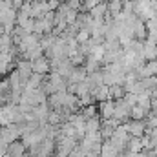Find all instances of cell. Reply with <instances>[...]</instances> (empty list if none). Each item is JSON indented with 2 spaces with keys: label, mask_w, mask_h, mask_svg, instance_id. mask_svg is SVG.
Listing matches in <instances>:
<instances>
[{
  "label": "cell",
  "mask_w": 157,
  "mask_h": 157,
  "mask_svg": "<svg viewBox=\"0 0 157 157\" xmlns=\"http://www.w3.org/2000/svg\"><path fill=\"white\" fill-rule=\"evenodd\" d=\"M99 155L101 157H122V154L113 146V143H112L110 139H104V141L101 143V154H99Z\"/></svg>",
  "instance_id": "cell-6"
},
{
  "label": "cell",
  "mask_w": 157,
  "mask_h": 157,
  "mask_svg": "<svg viewBox=\"0 0 157 157\" xmlns=\"http://www.w3.org/2000/svg\"><path fill=\"white\" fill-rule=\"evenodd\" d=\"M90 37H91V35H90V31H88L86 28H80L77 33H75V39H77L78 44H82V42H88V40H90Z\"/></svg>",
  "instance_id": "cell-16"
},
{
  "label": "cell",
  "mask_w": 157,
  "mask_h": 157,
  "mask_svg": "<svg viewBox=\"0 0 157 157\" xmlns=\"http://www.w3.org/2000/svg\"><path fill=\"white\" fill-rule=\"evenodd\" d=\"M104 53H106V49H104V44H93L88 55H90V57H93V59H97L99 62H102V59H104Z\"/></svg>",
  "instance_id": "cell-12"
},
{
  "label": "cell",
  "mask_w": 157,
  "mask_h": 157,
  "mask_svg": "<svg viewBox=\"0 0 157 157\" xmlns=\"http://www.w3.org/2000/svg\"><path fill=\"white\" fill-rule=\"evenodd\" d=\"M84 70L88 71V73H93V71H97V70H101V62L97 60V59H93V57H90V55H86V60H84Z\"/></svg>",
  "instance_id": "cell-13"
},
{
  "label": "cell",
  "mask_w": 157,
  "mask_h": 157,
  "mask_svg": "<svg viewBox=\"0 0 157 157\" xmlns=\"http://www.w3.org/2000/svg\"><path fill=\"white\" fill-rule=\"evenodd\" d=\"M97 110H99V117L102 119V121H104V119L113 117V110H115V101H113V99L102 101V102H99Z\"/></svg>",
  "instance_id": "cell-4"
},
{
  "label": "cell",
  "mask_w": 157,
  "mask_h": 157,
  "mask_svg": "<svg viewBox=\"0 0 157 157\" xmlns=\"http://www.w3.org/2000/svg\"><path fill=\"white\" fill-rule=\"evenodd\" d=\"M88 13H90V17H91L93 20H104V17H106V13H108L106 0H102V2H99L97 6H93Z\"/></svg>",
  "instance_id": "cell-8"
},
{
  "label": "cell",
  "mask_w": 157,
  "mask_h": 157,
  "mask_svg": "<svg viewBox=\"0 0 157 157\" xmlns=\"http://www.w3.org/2000/svg\"><path fill=\"white\" fill-rule=\"evenodd\" d=\"M80 113H82V115H84L86 119H90V117H95V115H99V110H97V106H95V102H93V104L82 106Z\"/></svg>",
  "instance_id": "cell-15"
},
{
  "label": "cell",
  "mask_w": 157,
  "mask_h": 157,
  "mask_svg": "<svg viewBox=\"0 0 157 157\" xmlns=\"http://www.w3.org/2000/svg\"><path fill=\"white\" fill-rule=\"evenodd\" d=\"M124 88L121 86V84H113V86H110V97L113 99V101H119V99H122L124 97Z\"/></svg>",
  "instance_id": "cell-14"
},
{
  "label": "cell",
  "mask_w": 157,
  "mask_h": 157,
  "mask_svg": "<svg viewBox=\"0 0 157 157\" xmlns=\"http://www.w3.org/2000/svg\"><path fill=\"white\" fill-rule=\"evenodd\" d=\"M113 117L119 119L121 122H124V121H128L130 119V106L122 101V99H119L115 101V110H113Z\"/></svg>",
  "instance_id": "cell-5"
},
{
  "label": "cell",
  "mask_w": 157,
  "mask_h": 157,
  "mask_svg": "<svg viewBox=\"0 0 157 157\" xmlns=\"http://www.w3.org/2000/svg\"><path fill=\"white\" fill-rule=\"evenodd\" d=\"M148 113L150 112H146L143 106H139V104H133L132 108H130V119H133V121H144V119L148 117Z\"/></svg>",
  "instance_id": "cell-10"
},
{
  "label": "cell",
  "mask_w": 157,
  "mask_h": 157,
  "mask_svg": "<svg viewBox=\"0 0 157 157\" xmlns=\"http://www.w3.org/2000/svg\"><path fill=\"white\" fill-rule=\"evenodd\" d=\"M31 71L33 73H39V75H48L51 71V62L46 55H40L37 59L31 60Z\"/></svg>",
  "instance_id": "cell-1"
},
{
  "label": "cell",
  "mask_w": 157,
  "mask_h": 157,
  "mask_svg": "<svg viewBox=\"0 0 157 157\" xmlns=\"http://www.w3.org/2000/svg\"><path fill=\"white\" fill-rule=\"evenodd\" d=\"M99 2H102V0H82V11H90L93 6H97Z\"/></svg>",
  "instance_id": "cell-17"
},
{
  "label": "cell",
  "mask_w": 157,
  "mask_h": 157,
  "mask_svg": "<svg viewBox=\"0 0 157 157\" xmlns=\"http://www.w3.org/2000/svg\"><path fill=\"white\" fill-rule=\"evenodd\" d=\"M84 128H86V133H95V132H99V130H101V117L95 115V117L86 119Z\"/></svg>",
  "instance_id": "cell-11"
},
{
  "label": "cell",
  "mask_w": 157,
  "mask_h": 157,
  "mask_svg": "<svg viewBox=\"0 0 157 157\" xmlns=\"http://www.w3.org/2000/svg\"><path fill=\"white\" fill-rule=\"evenodd\" d=\"M124 128H126V132L130 133V137H141V135L146 133V122H144V121L128 119V122H124Z\"/></svg>",
  "instance_id": "cell-2"
},
{
  "label": "cell",
  "mask_w": 157,
  "mask_h": 157,
  "mask_svg": "<svg viewBox=\"0 0 157 157\" xmlns=\"http://www.w3.org/2000/svg\"><path fill=\"white\" fill-rule=\"evenodd\" d=\"M144 60H155L157 59V44L150 40H143V49H141Z\"/></svg>",
  "instance_id": "cell-7"
},
{
  "label": "cell",
  "mask_w": 157,
  "mask_h": 157,
  "mask_svg": "<svg viewBox=\"0 0 157 157\" xmlns=\"http://www.w3.org/2000/svg\"><path fill=\"white\" fill-rule=\"evenodd\" d=\"M91 95H93L95 102H102V101L112 99V97H110V86H106V84H101V86L93 88V90H91Z\"/></svg>",
  "instance_id": "cell-9"
},
{
  "label": "cell",
  "mask_w": 157,
  "mask_h": 157,
  "mask_svg": "<svg viewBox=\"0 0 157 157\" xmlns=\"http://www.w3.org/2000/svg\"><path fill=\"white\" fill-rule=\"evenodd\" d=\"M15 68V60H13V51H0V75L9 73Z\"/></svg>",
  "instance_id": "cell-3"
}]
</instances>
